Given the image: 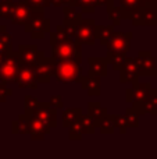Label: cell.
Listing matches in <instances>:
<instances>
[{
  "mask_svg": "<svg viewBox=\"0 0 157 159\" xmlns=\"http://www.w3.org/2000/svg\"><path fill=\"white\" fill-rule=\"evenodd\" d=\"M70 130V140L72 141H79L82 140V135H83V131H82V127H81V124L78 123H72L71 126L68 127Z\"/></svg>",
  "mask_w": 157,
  "mask_h": 159,
  "instance_id": "cell-33",
  "label": "cell"
},
{
  "mask_svg": "<svg viewBox=\"0 0 157 159\" xmlns=\"http://www.w3.org/2000/svg\"><path fill=\"white\" fill-rule=\"evenodd\" d=\"M57 109H53V107H50L49 102H45L43 105H42L40 107H38V109L33 112V117H36L38 120H40L43 124H46L47 127H50V129H54L56 126H57Z\"/></svg>",
  "mask_w": 157,
  "mask_h": 159,
  "instance_id": "cell-14",
  "label": "cell"
},
{
  "mask_svg": "<svg viewBox=\"0 0 157 159\" xmlns=\"http://www.w3.org/2000/svg\"><path fill=\"white\" fill-rule=\"evenodd\" d=\"M82 77L81 60L77 59H63L56 60L53 66V78L60 82H78Z\"/></svg>",
  "mask_w": 157,
  "mask_h": 159,
  "instance_id": "cell-1",
  "label": "cell"
},
{
  "mask_svg": "<svg viewBox=\"0 0 157 159\" xmlns=\"http://www.w3.org/2000/svg\"><path fill=\"white\" fill-rule=\"evenodd\" d=\"M82 45L72 41L70 38H66L57 43L52 45V57L56 60H63V59H77L82 60Z\"/></svg>",
  "mask_w": 157,
  "mask_h": 159,
  "instance_id": "cell-2",
  "label": "cell"
},
{
  "mask_svg": "<svg viewBox=\"0 0 157 159\" xmlns=\"http://www.w3.org/2000/svg\"><path fill=\"white\" fill-rule=\"evenodd\" d=\"M78 123L82 127L83 134H93L95 130H96V123H95V120L89 115H81Z\"/></svg>",
  "mask_w": 157,
  "mask_h": 159,
  "instance_id": "cell-27",
  "label": "cell"
},
{
  "mask_svg": "<svg viewBox=\"0 0 157 159\" xmlns=\"http://www.w3.org/2000/svg\"><path fill=\"white\" fill-rule=\"evenodd\" d=\"M134 34L131 32H117L114 31L111 34L110 39L107 42V56H117V55H124L127 56V53L131 49V41H132Z\"/></svg>",
  "mask_w": 157,
  "mask_h": 159,
  "instance_id": "cell-4",
  "label": "cell"
},
{
  "mask_svg": "<svg viewBox=\"0 0 157 159\" xmlns=\"http://www.w3.org/2000/svg\"><path fill=\"white\" fill-rule=\"evenodd\" d=\"M17 53L21 64H29V66H35L39 59L45 56V53L39 50L36 45H19Z\"/></svg>",
  "mask_w": 157,
  "mask_h": 159,
  "instance_id": "cell-12",
  "label": "cell"
},
{
  "mask_svg": "<svg viewBox=\"0 0 157 159\" xmlns=\"http://www.w3.org/2000/svg\"><path fill=\"white\" fill-rule=\"evenodd\" d=\"M89 64V74L88 75H97V77H106L107 75V59L102 57H91L88 60Z\"/></svg>",
  "mask_w": 157,
  "mask_h": 159,
  "instance_id": "cell-19",
  "label": "cell"
},
{
  "mask_svg": "<svg viewBox=\"0 0 157 159\" xmlns=\"http://www.w3.org/2000/svg\"><path fill=\"white\" fill-rule=\"evenodd\" d=\"M113 32L114 25H95V36H96V39H99L100 45H103V46L107 45Z\"/></svg>",
  "mask_w": 157,
  "mask_h": 159,
  "instance_id": "cell-21",
  "label": "cell"
},
{
  "mask_svg": "<svg viewBox=\"0 0 157 159\" xmlns=\"http://www.w3.org/2000/svg\"><path fill=\"white\" fill-rule=\"evenodd\" d=\"M134 109L138 110L139 115H145V113H149V115L156 116L157 115V89L152 88L150 93L147 95V98L145 99L141 103L134 105Z\"/></svg>",
  "mask_w": 157,
  "mask_h": 159,
  "instance_id": "cell-16",
  "label": "cell"
},
{
  "mask_svg": "<svg viewBox=\"0 0 157 159\" xmlns=\"http://www.w3.org/2000/svg\"><path fill=\"white\" fill-rule=\"evenodd\" d=\"M28 117L27 115L18 116L17 120L11 123V131L15 134H28Z\"/></svg>",
  "mask_w": 157,
  "mask_h": 159,
  "instance_id": "cell-25",
  "label": "cell"
},
{
  "mask_svg": "<svg viewBox=\"0 0 157 159\" xmlns=\"http://www.w3.org/2000/svg\"><path fill=\"white\" fill-rule=\"evenodd\" d=\"M67 38V34H66V28L64 25H60V27L56 28V31L50 32V45H54L57 42L63 41V39Z\"/></svg>",
  "mask_w": 157,
  "mask_h": 159,
  "instance_id": "cell-31",
  "label": "cell"
},
{
  "mask_svg": "<svg viewBox=\"0 0 157 159\" xmlns=\"http://www.w3.org/2000/svg\"><path fill=\"white\" fill-rule=\"evenodd\" d=\"M136 61H138L139 75H146V77H156L157 75L156 57L152 55L150 50H141L136 57Z\"/></svg>",
  "mask_w": 157,
  "mask_h": 159,
  "instance_id": "cell-9",
  "label": "cell"
},
{
  "mask_svg": "<svg viewBox=\"0 0 157 159\" xmlns=\"http://www.w3.org/2000/svg\"><path fill=\"white\" fill-rule=\"evenodd\" d=\"M82 20L79 11L74 6H64V24L63 25H77Z\"/></svg>",
  "mask_w": 157,
  "mask_h": 159,
  "instance_id": "cell-24",
  "label": "cell"
},
{
  "mask_svg": "<svg viewBox=\"0 0 157 159\" xmlns=\"http://www.w3.org/2000/svg\"><path fill=\"white\" fill-rule=\"evenodd\" d=\"M143 6V0H120V7L124 11V20H129L131 16Z\"/></svg>",
  "mask_w": 157,
  "mask_h": 159,
  "instance_id": "cell-20",
  "label": "cell"
},
{
  "mask_svg": "<svg viewBox=\"0 0 157 159\" xmlns=\"http://www.w3.org/2000/svg\"><path fill=\"white\" fill-rule=\"evenodd\" d=\"M74 41L81 45L93 46L96 42L95 36V20L93 18H82L74 30Z\"/></svg>",
  "mask_w": 157,
  "mask_h": 159,
  "instance_id": "cell-6",
  "label": "cell"
},
{
  "mask_svg": "<svg viewBox=\"0 0 157 159\" xmlns=\"http://www.w3.org/2000/svg\"><path fill=\"white\" fill-rule=\"evenodd\" d=\"M24 103H25V115L32 116L33 112H35L38 107H40L45 102H40L36 96H33V95H25Z\"/></svg>",
  "mask_w": 157,
  "mask_h": 159,
  "instance_id": "cell-26",
  "label": "cell"
},
{
  "mask_svg": "<svg viewBox=\"0 0 157 159\" xmlns=\"http://www.w3.org/2000/svg\"><path fill=\"white\" fill-rule=\"evenodd\" d=\"M77 6L81 8V13H93L95 11V3L93 0H78Z\"/></svg>",
  "mask_w": 157,
  "mask_h": 159,
  "instance_id": "cell-37",
  "label": "cell"
},
{
  "mask_svg": "<svg viewBox=\"0 0 157 159\" xmlns=\"http://www.w3.org/2000/svg\"><path fill=\"white\" fill-rule=\"evenodd\" d=\"M106 59H107V63L111 64V66H113V69L118 71V70L121 69V66L124 64V61H125V59H127V56H124V55L106 56Z\"/></svg>",
  "mask_w": 157,
  "mask_h": 159,
  "instance_id": "cell-34",
  "label": "cell"
},
{
  "mask_svg": "<svg viewBox=\"0 0 157 159\" xmlns=\"http://www.w3.org/2000/svg\"><path fill=\"white\" fill-rule=\"evenodd\" d=\"M32 11H45L50 6V0H25Z\"/></svg>",
  "mask_w": 157,
  "mask_h": 159,
  "instance_id": "cell-32",
  "label": "cell"
},
{
  "mask_svg": "<svg viewBox=\"0 0 157 159\" xmlns=\"http://www.w3.org/2000/svg\"><path fill=\"white\" fill-rule=\"evenodd\" d=\"M113 120H114V126H116V129H118L120 133L124 134V133L127 131V129H128L125 116L124 115H116V116H113Z\"/></svg>",
  "mask_w": 157,
  "mask_h": 159,
  "instance_id": "cell-36",
  "label": "cell"
},
{
  "mask_svg": "<svg viewBox=\"0 0 157 159\" xmlns=\"http://www.w3.org/2000/svg\"><path fill=\"white\" fill-rule=\"evenodd\" d=\"M132 84L134 85L131 88V103H134V105L141 103L150 93L152 85H150V82H139V80L132 82Z\"/></svg>",
  "mask_w": 157,
  "mask_h": 159,
  "instance_id": "cell-17",
  "label": "cell"
},
{
  "mask_svg": "<svg viewBox=\"0 0 157 159\" xmlns=\"http://www.w3.org/2000/svg\"><path fill=\"white\" fill-rule=\"evenodd\" d=\"M4 31H7V28L4 27V25H0V38H2V35H3V32Z\"/></svg>",
  "mask_w": 157,
  "mask_h": 159,
  "instance_id": "cell-44",
  "label": "cell"
},
{
  "mask_svg": "<svg viewBox=\"0 0 157 159\" xmlns=\"http://www.w3.org/2000/svg\"><path fill=\"white\" fill-rule=\"evenodd\" d=\"M11 46H8V48H4V49H0V64L3 63V61L6 60V59L8 57V55H10V52H11Z\"/></svg>",
  "mask_w": 157,
  "mask_h": 159,
  "instance_id": "cell-40",
  "label": "cell"
},
{
  "mask_svg": "<svg viewBox=\"0 0 157 159\" xmlns=\"http://www.w3.org/2000/svg\"><path fill=\"white\" fill-rule=\"evenodd\" d=\"M31 14H32V10H31L29 6L27 4V2H25V0H19V2H15L13 4L10 21H13V24H15V25L24 27V25L27 24V21L29 20Z\"/></svg>",
  "mask_w": 157,
  "mask_h": 159,
  "instance_id": "cell-13",
  "label": "cell"
},
{
  "mask_svg": "<svg viewBox=\"0 0 157 159\" xmlns=\"http://www.w3.org/2000/svg\"><path fill=\"white\" fill-rule=\"evenodd\" d=\"M19 66H21V61H19L18 53L17 50L15 52L11 50L8 57L0 64V84H15Z\"/></svg>",
  "mask_w": 157,
  "mask_h": 159,
  "instance_id": "cell-5",
  "label": "cell"
},
{
  "mask_svg": "<svg viewBox=\"0 0 157 159\" xmlns=\"http://www.w3.org/2000/svg\"><path fill=\"white\" fill-rule=\"evenodd\" d=\"M104 6H106V8H107V10H110V8L114 6V0H107Z\"/></svg>",
  "mask_w": 157,
  "mask_h": 159,
  "instance_id": "cell-43",
  "label": "cell"
},
{
  "mask_svg": "<svg viewBox=\"0 0 157 159\" xmlns=\"http://www.w3.org/2000/svg\"><path fill=\"white\" fill-rule=\"evenodd\" d=\"M77 2L78 0H63V6H74V7H77Z\"/></svg>",
  "mask_w": 157,
  "mask_h": 159,
  "instance_id": "cell-41",
  "label": "cell"
},
{
  "mask_svg": "<svg viewBox=\"0 0 157 159\" xmlns=\"http://www.w3.org/2000/svg\"><path fill=\"white\" fill-rule=\"evenodd\" d=\"M152 3H153V4H155V7L157 8V0H153V2H152Z\"/></svg>",
  "mask_w": 157,
  "mask_h": 159,
  "instance_id": "cell-45",
  "label": "cell"
},
{
  "mask_svg": "<svg viewBox=\"0 0 157 159\" xmlns=\"http://www.w3.org/2000/svg\"><path fill=\"white\" fill-rule=\"evenodd\" d=\"M54 57H45L42 56L38 60V63L35 64V71H36V77H38L39 84H49L53 78V66H54Z\"/></svg>",
  "mask_w": 157,
  "mask_h": 159,
  "instance_id": "cell-10",
  "label": "cell"
},
{
  "mask_svg": "<svg viewBox=\"0 0 157 159\" xmlns=\"http://www.w3.org/2000/svg\"><path fill=\"white\" fill-rule=\"evenodd\" d=\"M108 18L113 21V25H120V22L124 20V11L120 6H113L110 10H107Z\"/></svg>",
  "mask_w": 157,
  "mask_h": 159,
  "instance_id": "cell-30",
  "label": "cell"
},
{
  "mask_svg": "<svg viewBox=\"0 0 157 159\" xmlns=\"http://www.w3.org/2000/svg\"><path fill=\"white\" fill-rule=\"evenodd\" d=\"M97 127H99L100 133H103V134H111V133H114L116 126H114L113 116L107 115L106 117H103L102 120L97 123Z\"/></svg>",
  "mask_w": 157,
  "mask_h": 159,
  "instance_id": "cell-28",
  "label": "cell"
},
{
  "mask_svg": "<svg viewBox=\"0 0 157 159\" xmlns=\"http://www.w3.org/2000/svg\"><path fill=\"white\" fill-rule=\"evenodd\" d=\"M13 95V91L6 84H0V102H6L8 96Z\"/></svg>",
  "mask_w": 157,
  "mask_h": 159,
  "instance_id": "cell-39",
  "label": "cell"
},
{
  "mask_svg": "<svg viewBox=\"0 0 157 159\" xmlns=\"http://www.w3.org/2000/svg\"><path fill=\"white\" fill-rule=\"evenodd\" d=\"M50 6H54V7H61V6H63V0H50Z\"/></svg>",
  "mask_w": 157,
  "mask_h": 159,
  "instance_id": "cell-42",
  "label": "cell"
},
{
  "mask_svg": "<svg viewBox=\"0 0 157 159\" xmlns=\"http://www.w3.org/2000/svg\"><path fill=\"white\" fill-rule=\"evenodd\" d=\"M13 4H14L13 0H10V2H0V18L10 20Z\"/></svg>",
  "mask_w": 157,
  "mask_h": 159,
  "instance_id": "cell-35",
  "label": "cell"
},
{
  "mask_svg": "<svg viewBox=\"0 0 157 159\" xmlns=\"http://www.w3.org/2000/svg\"><path fill=\"white\" fill-rule=\"evenodd\" d=\"M125 120H127V124L128 127H132V129H136V127H139V113L136 109H134V107H128L127 112H125Z\"/></svg>",
  "mask_w": 157,
  "mask_h": 159,
  "instance_id": "cell-29",
  "label": "cell"
},
{
  "mask_svg": "<svg viewBox=\"0 0 157 159\" xmlns=\"http://www.w3.org/2000/svg\"><path fill=\"white\" fill-rule=\"evenodd\" d=\"M131 21L136 27H156L157 25V8L152 2L145 3L143 7L136 10L131 16Z\"/></svg>",
  "mask_w": 157,
  "mask_h": 159,
  "instance_id": "cell-7",
  "label": "cell"
},
{
  "mask_svg": "<svg viewBox=\"0 0 157 159\" xmlns=\"http://www.w3.org/2000/svg\"><path fill=\"white\" fill-rule=\"evenodd\" d=\"M25 32L31 35L33 39H42L45 34L50 31V20L46 18L43 11H32L29 20L24 25Z\"/></svg>",
  "mask_w": 157,
  "mask_h": 159,
  "instance_id": "cell-3",
  "label": "cell"
},
{
  "mask_svg": "<svg viewBox=\"0 0 157 159\" xmlns=\"http://www.w3.org/2000/svg\"><path fill=\"white\" fill-rule=\"evenodd\" d=\"M15 84L19 88H27V89H36L38 88V77H36L35 67L29 64H21L17 73Z\"/></svg>",
  "mask_w": 157,
  "mask_h": 159,
  "instance_id": "cell-8",
  "label": "cell"
},
{
  "mask_svg": "<svg viewBox=\"0 0 157 159\" xmlns=\"http://www.w3.org/2000/svg\"><path fill=\"white\" fill-rule=\"evenodd\" d=\"M49 105H50V107H53V109H63V106H64L63 98H61L60 95H53L49 101Z\"/></svg>",
  "mask_w": 157,
  "mask_h": 159,
  "instance_id": "cell-38",
  "label": "cell"
},
{
  "mask_svg": "<svg viewBox=\"0 0 157 159\" xmlns=\"http://www.w3.org/2000/svg\"><path fill=\"white\" fill-rule=\"evenodd\" d=\"M88 110H89V116H91V117L95 120V123H96V127H97V123H99L103 117H106V116L108 115L107 109L103 107L99 102H89Z\"/></svg>",
  "mask_w": 157,
  "mask_h": 159,
  "instance_id": "cell-23",
  "label": "cell"
},
{
  "mask_svg": "<svg viewBox=\"0 0 157 159\" xmlns=\"http://www.w3.org/2000/svg\"><path fill=\"white\" fill-rule=\"evenodd\" d=\"M0 2H10V0H0Z\"/></svg>",
  "mask_w": 157,
  "mask_h": 159,
  "instance_id": "cell-47",
  "label": "cell"
},
{
  "mask_svg": "<svg viewBox=\"0 0 157 159\" xmlns=\"http://www.w3.org/2000/svg\"><path fill=\"white\" fill-rule=\"evenodd\" d=\"M120 71V81L122 84H129V82H135L139 80V69H138V61L136 57H127L124 64L121 66Z\"/></svg>",
  "mask_w": 157,
  "mask_h": 159,
  "instance_id": "cell-11",
  "label": "cell"
},
{
  "mask_svg": "<svg viewBox=\"0 0 157 159\" xmlns=\"http://www.w3.org/2000/svg\"><path fill=\"white\" fill-rule=\"evenodd\" d=\"M81 115H82V109L81 107H68L64 109L63 112V126L68 129L72 123H77L79 120Z\"/></svg>",
  "mask_w": 157,
  "mask_h": 159,
  "instance_id": "cell-22",
  "label": "cell"
},
{
  "mask_svg": "<svg viewBox=\"0 0 157 159\" xmlns=\"http://www.w3.org/2000/svg\"><path fill=\"white\" fill-rule=\"evenodd\" d=\"M100 80L102 77H97V75H82L81 77V87L85 91H88L89 96H99L100 95Z\"/></svg>",
  "mask_w": 157,
  "mask_h": 159,
  "instance_id": "cell-18",
  "label": "cell"
},
{
  "mask_svg": "<svg viewBox=\"0 0 157 159\" xmlns=\"http://www.w3.org/2000/svg\"><path fill=\"white\" fill-rule=\"evenodd\" d=\"M145 3H150V2H153V0H143Z\"/></svg>",
  "mask_w": 157,
  "mask_h": 159,
  "instance_id": "cell-46",
  "label": "cell"
},
{
  "mask_svg": "<svg viewBox=\"0 0 157 159\" xmlns=\"http://www.w3.org/2000/svg\"><path fill=\"white\" fill-rule=\"evenodd\" d=\"M50 130H52L50 127H47L36 117H33V116L28 117V134L31 135L32 140H43L46 134L50 133Z\"/></svg>",
  "mask_w": 157,
  "mask_h": 159,
  "instance_id": "cell-15",
  "label": "cell"
}]
</instances>
